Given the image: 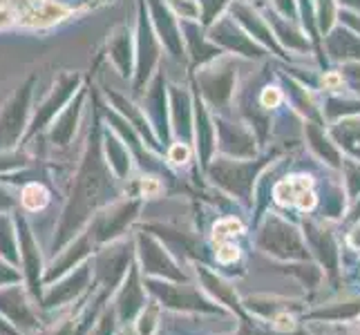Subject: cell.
<instances>
[{"mask_svg":"<svg viewBox=\"0 0 360 335\" xmlns=\"http://www.w3.org/2000/svg\"><path fill=\"white\" fill-rule=\"evenodd\" d=\"M278 98H280L278 92H266V94H264V103H266V105H276V103H278Z\"/></svg>","mask_w":360,"mask_h":335,"instance_id":"obj_10","label":"cell"},{"mask_svg":"<svg viewBox=\"0 0 360 335\" xmlns=\"http://www.w3.org/2000/svg\"><path fill=\"white\" fill-rule=\"evenodd\" d=\"M217 251H215V255H217V262H221V264H233V262H238L240 259V248L235 246L233 242H229V244H219V246H215Z\"/></svg>","mask_w":360,"mask_h":335,"instance_id":"obj_6","label":"cell"},{"mask_svg":"<svg viewBox=\"0 0 360 335\" xmlns=\"http://www.w3.org/2000/svg\"><path fill=\"white\" fill-rule=\"evenodd\" d=\"M141 190H143V195H155V192H159V183L153 179H146L141 183Z\"/></svg>","mask_w":360,"mask_h":335,"instance_id":"obj_8","label":"cell"},{"mask_svg":"<svg viewBox=\"0 0 360 335\" xmlns=\"http://www.w3.org/2000/svg\"><path fill=\"white\" fill-rule=\"evenodd\" d=\"M20 204L25 210H30V213H39V210H43L49 204V192L43 183L32 181L20 190Z\"/></svg>","mask_w":360,"mask_h":335,"instance_id":"obj_4","label":"cell"},{"mask_svg":"<svg viewBox=\"0 0 360 335\" xmlns=\"http://www.w3.org/2000/svg\"><path fill=\"white\" fill-rule=\"evenodd\" d=\"M276 329H280V331H289V329H293V317L291 315H278L276 317Z\"/></svg>","mask_w":360,"mask_h":335,"instance_id":"obj_7","label":"cell"},{"mask_svg":"<svg viewBox=\"0 0 360 335\" xmlns=\"http://www.w3.org/2000/svg\"><path fill=\"white\" fill-rule=\"evenodd\" d=\"M186 157H188V150L181 147V145H177L175 150H172V161H177V164H179L181 159H186Z\"/></svg>","mask_w":360,"mask_h":335,"instance_id":"obj_9","label":"cell"},{"mask_svg":"<svg viewBox=\"0 0 360 335\" xmlns=\"http://www.w3.org/2000/svg\"><path fill=\"white\" fill-rule=\"evenodd\" d=\"M32 88H34V77L25 81L22 88L14 92V96L9 98L3 112H0V141H16L20 130L27 126Z\"/></svg>","mask_w":360,"mask_h":335,"instance_id":"obj_1","label":"cell"},{"mask_svg":"<svg viewBox=\"0 0 360 335\" xmlns=\"http://www.w3.org/2000/svg\"><path fill=\"white\" fill-rule=\"evenodd\" d=\"M77 88V77H60V81H58V85L52 90V94H49L45 101L41 103V107H39V112L34 114V119H32V132H36L39 128H43L45 123L52 119L56 112L60 110L58 105H63L65 101H68V96L72 94V90Z\"/></svg>","mask_w":360,"mask_h":335,"instance_id":"obj_3","label":"cell"},{"mask_svg":"<svg viewBox=\"0 0 360 335\" xmlns=\"http://www.w3.org/2000/svg\"><path fill=\"white\" fill-rule=\"evenodd\" d=\"M242 230H244V226L238 219H233V217L221 219L215 223V228H213V242H215V246L229 244L231 239L238 237V235H242Z\"/></svg>","mask_w":360,"mask_h":335,"instance_id":"obj_5","label":"cell"},{"mask_svg":"<svg viewBox=\"0 0 360 335\" xmlns=\"http://www.w3.org/2000/svg\"><path fill=\"white\" fill-rule=\"evenodd\" d=\"M311 179L309 177H289L276 185V202L282 206H295L300 210H311L316 206V195L311 190Z\"/></svg>","mask_w":360,"mask_h":335,"instance_id":"obj_2","label":"cell"}]
</instances>
